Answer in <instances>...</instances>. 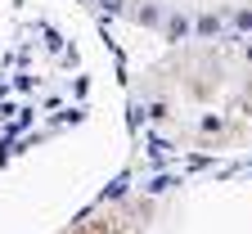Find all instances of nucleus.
Wrapping results in <instances>:
<instances>
[]
</instances>
